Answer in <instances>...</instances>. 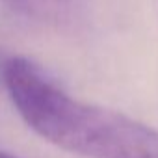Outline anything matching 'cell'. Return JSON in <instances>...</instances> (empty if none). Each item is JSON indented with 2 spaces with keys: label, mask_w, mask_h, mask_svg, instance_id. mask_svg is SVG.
I'll return each mask as SVG.
<instances>
[{
  "label": "cell",
  "mask_w": 158,
  "mask_h": 158,
  "mask_svg": "<svg viewBox=\"0 0 158 158\" xmlns=\"http://www.w3.org/2000/svg\"><path fill=\"white\" fill-rule=\"evenodd\" d=\"M2 76L21 117L52 145L88 158H158V130L71 97L30 60H8Z\"/></svg>",
  "instance_id": "6da1fadb"
},
{
  "label": "cell",
  "mask_w": 158,
  "mask_h": 158,
  "mask_svg": "<svg viewBox=\"0 0 158 158\" xmlns=\"http://www.w3.org/2000/svg\"><path fill=\"white\" fill-rule=\"evenodd\" d=\"M0 158H15V156L8 154V152H4V151H0Z\"/></svg>",
  "instance_id": "7a4b0ae2"
}]
</instances>
